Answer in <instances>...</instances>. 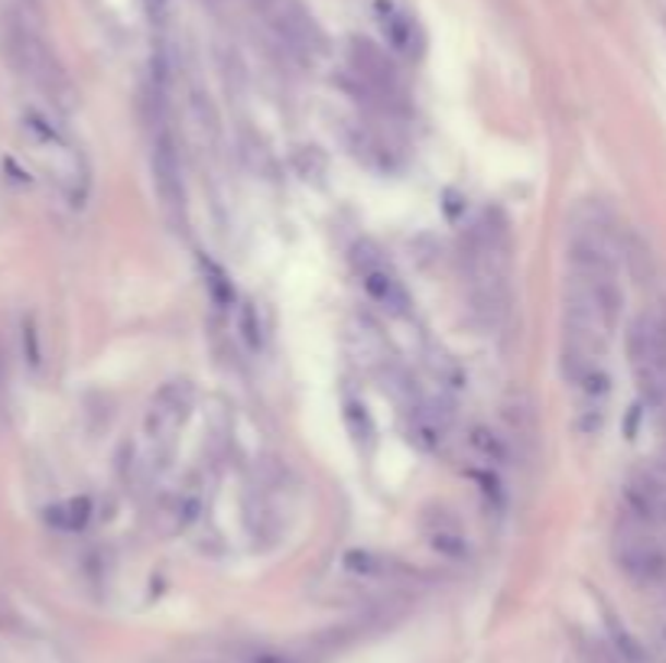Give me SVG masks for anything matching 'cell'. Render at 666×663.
<instances>
[{"label": "cell", "instance_id": "cell-1", "mask_svg": "<svg viewBox=\"0 0 666 663\" xmlns=\"http://www.w3.org/2000/svg\"><path fill=\"white\" fill-rule=\"evenodd\" d=\"M462 258L475 319L498 329L511 312V238L504 222L485 212L481 222L472 225Z\"/></svg>", "mask_w": 666, "mask_h": 663}, {"label": "cell", "instance_id": "cell-2", "mask_svg": "<svg viewBox=\"0 0 666 663\" xmlns=\"http://www.w3.org/2000/svg\"><path fill=\"white\" fill-rule=\"evenodd\" d=\"M3 52L10 59V66L26 75L52 105L59 108H72L75 105V88L66 75V69L59 66L52 46L46 43L39 23L33 20V13L26 7H13L3 16Z\"/></svg>", "mask_w": 666, "mask_h": 663}, {"label": "cell", "instance_id": "cell-3", "mask_svg": "<svg viewBox=\"0 0 666 663\" xmlns=\"http://www.w3.org/2000/svg\"><path fill=\"white\" fill-rule=\"evenodd\" d=\"M628 365L641 398L666 410V312L647 309L628 329Z\"/></svg>", "mask_w": 666, "mask_h": 663}, {"label": "cell", "instance_id": "cell-4", "mask_svg": "<svg viewBox=\"0 0 666 663\" xmlns=\"http://www.w3.org/2000/svg\"><path fill=\"white\" fill-rule=\"evenodd\" d=\"M192 400H195V391L189 381H169L150 400V406L143 413V439L156 462L173 455V446L192 416Z\"/></svg>", "mask_w": 666, "mask_h": 663}, {"label": "cell", "instance_id": "cell-5", "mask_svg": "<svg viewBox=\"0 0 666 663\" xmlns=\"http://www.w3.org/2000/svg\"><path fill=\"white\" fill-rule=\"evenodd\" d=\"M615 563L618 569L641 589H654L666 582V543L657 536L654 528L638 524V521H625V528H618L615 543H611Z\"/></svg>", "mask_w": 666, "mask_h": 663}, {"label": "cell", "instance_id": "cell-6", "mask_svg": "<svg viewBox=\"0 0 666 663\" xmlns=\"http://www.w3.org/2000/svg\"><path fill=\"white\" fill-rule=\"evenodd\" d=\"M348 72L358 82V88H365L371 95L368 102H378V108H384V111L403 108V102H406L403 75L394 66V59L381 46H374L371 39H352Z\"/></svg>", "mask_w": 666, "mask_h": 663}, {"label": "cell", "instance_id": "cell-7", "mask_svg": "<svg viewBox=\"0 0 666 663\" xmlns=\"http://www.w3.org/2000/svg\"><path fill=\"white\" fill-rule=\"evenodd\" d=\"M264 23L270 26V33L276 36V43L299 62L312 66L325 56V33L316 23V16L299 3V0H273L266 7Z\"/></svg>", "mask_w": 666, "mask_h": 663}, {"label": "cell", "instance_id": "cell-8", "mask_svg": "<svg viewBox=\"0 0 666 663\" xmlns=\"http://www.w3.org/2000/svg\"><path fill=\"white\" fill-rule=\"evenodd\" d=\"M150 169H153V186L159 196L163 212L169 215L173 225L186 222V182H182V163H179V150L173 131L163 125V118H156L153 128V140H150Z\"/></svg>", "mask_w": 666, "mask_h": 663}, {"label": "cell", "instance_id": "cell-9", "mask_svg": "<svg viewBox=\"0 0 666 663\" xmlns=\"http://www.w3.org/2000/svg\"><path fill=\"white\" fill-rule=\"evenodd\" d=\"M625 511L638 524L666 531V459L644 462L625 482Z\"/></svg>", "mask_w": 666, "mask_h": 663}, {"label": "cell", "instance_id": "cell-10", "mask_svg": "<svg viewBox=\"0 0 666 663\" xmlns=\"http://www.w3.org/2000/svg\"><path fill=\"white\" fill-rule=\"evenodd\" d=\"M355 264L361 270V286H365L368 299H371L381 312H388V316H394V319H403V316L409 312L413 299H409L403 280H400L391 267L384 264V258L365 241V245L355 248Z\"/></svg>", "mask_w": 666, "mask_h": 663}, {"label": "cell", "instance_id": "cell-11", "mask_svg": "<svg viewBox=\"0 0 666 663\" xmlns=\"http://www.w3.org/2000/svg\"><path fill=\"white\" fill-rule=\"evenodd\" d=\"M378 23H381V33H384L394 56L419 59L423 33H419V23L403 7H397L394 0H378Z\"/></svg>", "mask_w": 666, "mask_h": 663}, {"label": "cell", "instance_id": "cell-12", "mask_svg": "<svg viewBox=\"0 0 666 663\" xmlns=\"http://www.w3.org/2000/svg\"><path fill=\"white\" fill-rule=\"evenodd\" d=\"M419 528H423L429 549L439 553L442 559H465L468 556V533L462 531V524L452 511H445V508L426 511Z\"/></svg>", "mask_w": 666, "mask_h": 663}, {"label": "cell", "instance_id": "cell-13", "mask_svg": "<svg viewBox=\"0 0 666 663\" xmlns=\"http://www.w3.org/2000/svg\"><path fill=\"white\" fill-rule=\"evenodd\" d=\"M345 569L355 572V576H368V579H391V576H406L409 569L391 559V556H381V553H371V549H348L345 553Z\"/></svg>", "mask_w": 666, "mask_h": 663}, {"label": "cell", "instance_id": "cell-14", "mask_svg": "<svg viewBox=\"0 0 666 663\" xmlns=\"http://www.w3.org/2000/svg\"><path fill=\"white\" fill-rule=\"evenodd\" d=\"M468 446L478 459H485L488 465H508L511 462V439L485 423L468 429Z\"/></svg>", "mask_w": 666, "mask_h": 663}, {"label": "cell", "instance_id": "cell-15", "mask_svg": "<svg viewBox=\"0 0 666 663\" xmlns=\"http://www.w3.org/2000/svg\"><path fill=\"white\" fill-rule=\"evenodd\" d=\"M348 345H352L355 362L371 365V362H381V355L371 352V345H374V348H384V335H381L378 325H371L368 319H355V325H348Z\"/></svg>", "mask_w": 666, "mask_h": 663}, {"label": "cell", "instance_id": "cell-16", "mask_svg": "<svg viewBox=\"0 0 666 663\" xmlns=\"http://www.w3.org/2000/svg\"><path fill=\"white\" fill-rule=\"evenodd\" d=\"M199 267H202V276H205V289H209V296H212V303L215 306H222V309H231L235 306V283L228 280V273H225V267L218 264V261H212V258H199Z\"/></svg>", "mask_w": 666, "mask_h": 663}, {"label": "cell", "instance_id": "cell-17", "mask_svg": "<svg viewBox=\"0 0 666 663\" xmlns=\"http://www.w3.org/2000/svg\"><path fill=\"white\" fill-rule=\"evenodd\" d=\"M92 518V501L88 498H69L56 508L46 511V521L59 531H82Z\"/></svg>", "mask_w": 666, "mask_h": 663}, {"label": "cell", "instance_id": "cell-18", "mask_svg": "<svg viewBox=\"0 0 666 663\" xmlns=\"http://www.w3.org/2000/svg\"><path fill=\"white\" fill-rule=\"evenodd\" d=\"M345 426H348L355 446H365V449H368V446L374 442V419H371V413H368L365 403H358V400H348V403H345Z\"/></svg>", "mask_w": 666, "mask_h": 663}, {"label": "cell", "instance_id": "cell-19", "mask_svg": "<svg viewBox=\"0 0 666 663\" xmlns=\"http://www.w3.org/2000/svg\"><path fill=\"white\" fill-rule=\"evenodd\" d=\"M238 329H241V339L248 342V348H261L264 345V329H261V316H258V309L251 306V303H245L241 306V312H238Z\"/></svg>", "mask_w": 666, "mask_h": 663}, {"label": "cell", "instance_id": "cell-20", "mask_svg": "<svg viewBox=\"0 0 666 663\" xmlns=\"http://www.w3.org/2000/svg\"><path fill=\"white\" fill-rule=\"evenodd\" d=\"M20 339H23V358H26V365H29V368H39V365H43V348H39V329H36L33 316L23 319Z\"/></svg>", "mask_w": 666, "mask_h": 663}]
</instances>
